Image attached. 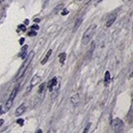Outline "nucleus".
<instances>
[{
  "label": "nucleus",
  "instance_id": "20e7f679",
  "mask_svg": "<svg viewBox=\"0 0 133 133\" xmlns=\"http://www.w3.org/2000/svg\"><path fill=\"white\" fill-rule=\"evenodd\" d=\"M40 82H41V78H40L39 75H34V76L32 78V79L31 80V83H30V87H29V88L31 90L34 86H36L37 84H39Z\"/></svg>",
  "mask_w": 133,
  "mask_h": 133
},
{
  "label": "nucleus",
  "instance_id": "393cba45",
  "mask_svg": "<svg viewBox=\"0 0 133 133\" xmlns=\"http://www.w3.org/2000/svg\"><path fill=\"white\" fill-rule=\"evenodd\" d=\"M24 41H25V39L23 38H21V39L20 40V43H21V44H22V43H23V42H24Z\"/></svg>",
  "mask_w": 133,
  "mask_h": 133
},
{
  "label": "nucleus",
  "instance_id": "f257e3e1",
  "mask_svg": "<svg viewBox=\"0 0 133 133\" xmlns=\"http://www.w3.org/2000/svg\"><path fill=\"white\" fill-rule=\"evenodd\" d=\"M34 51H31V53L27 56V57H26V59L25 62L23 63V65H22L21 67L20 68L19 71H18V73H17L16 76L15 80H18V79H20V78L23 76V75H24V74L26 73L27 68L29 67V65H30V64L31 63V61H32V60H33V58H34Z\"/></svg>",
  "mask_w": 133,
  "mask_h": 133
},
{
  "label": "nucleus",
  "instance_id": "5701e85b",
  "mask_svg": "<svg viewBox=\"0 0 133 133\" xmlns=\"http://www.w3.org/2000/svg\"><path fill=\"white\" fill-rule=\"evenodd\" d=\"M19 29H21V30L22 31H26V28L25 25H19Z\"/></svg>",
  "mask_w": 133,
  "mask_h": 133
},
{
  "label": "nucleus",
  "instance_id": "a878e982",
  "mask_svg": "<svg viewBox=\"0 0 133 133\" xmlns=\"http://www.w3.org/2000/svg\"><path fill=\"white\" fill-rule=\"evenodd\" d=\"M34 21H36V22H39V19H34Z\"/></svg>",
  "mask_w": 133,
  "mask_h": 133
},
{
  "label": "nucleus",
  "instance_id": "f3484780",
  "mask_svg": "<svg viewBox=\"0 0 133 133\" xmlns=\"http://www.w3.org/2000/svg\"><path fill=\"white\" fill-rule=\"evenodd\" d=\"M62 7H63V4H62V3L59 4V5H57V7L54 9V12H57V11H60L62 8Z\"/></svg>",
  "mask_w": 133,
  "mask_h": 133
},
{
  "label": "nucleus",
  "instance_id": "bb28decb",
  "mask_svg": "<svg viewBox=\"0 0 133 133\" xmlns=\"http://www.w3.org/2000/svg\"><path fill=\"white\" fill-rule=\"evenodd\" d=\"M36 132H39V133H40V132H42V131H41V130H40V129H39V131H37Z\"/></svg>",
  "mask_w": 133,
  "mask_h": 133
},
{
  "label": "nucleus",
  "instance_id": "f8f14e48",
  "mask_svg": "<svg viewBox=\"0 0 133 133\" xmlns=\"http://www.w3.org/2000/svg\"><path fill=\"white\" fill-rule=\"evenodd\" d=\"M66 58H67V54H66L65 52L60 53L59 56V59L60 64H62V65L64 64V62H65V61H66Z\"/></svg>",
  "mask_w": 133,
  "mask_h": 133
},
{
  "label": "nucleus",
  "instance_id": "39448f33",
  "mask_svg": "<svg viewBox=\"0 0 133 133\" xmlns=\"http://www.w3.org/2000/svg\"><path fill=\"white\" fill-rule=\"evenodd\" d=\"M57 77H54L49 82L48 87H49V90L50 92H52V91H54V89L55 88V87L57 86Z\"/></svg>",
  "mask_w": 133,
  "mask_h": 133
},
{
  "label": "nucleus",
  "instance_id": "2eb2a0df",
  "mask_svg": "<svg viewBox=\"0 0 133 133\" xmlns=\"http://www.w3.org/2000/svg\"><path fill=\"white\" fill-rule=\"evenodd\" d=\"M110 82V73L109 71H106L105 73V83L106 85H108Z\"/></svg>",
  "mask_w": 133,
  "mask_h": 133
},
{
  "label": "nucleus",
  "instance_id": "aec40b11",
  "mask_svg": "<svg viewBox=\"0 0 133 133\" xmlns=\"http://www.w3.org/2000/svg\"><path fill=\"white\" fill-rule=\"evenodd\" d=\"M90 126H91V123H89L87 124V126L85 127V131H84V132H85V133L89 131V129L90 128Z\"/></svg>",
  "mask_w": 133,
  "mask_h": 133
},
{
  "label": "nucleus",
  "instance_id": "0eeeda50",
  "mask_svg": "<svg viewBox=\"0 0 133 133\" xmlns=\"http://www.w3.org/2000/svg\"><path fill=\"white\" fill-rule=\"evenodd\" d=\"M71 102L72 104H73L74 106H78L79 103H80V96L78 93L74 94L72 97H71Z\"/></svg>",
  "mask_w": 133,
  "mask_h": 133
},
{
  "label": "nucleus",
  "instance_id": "6ab92c4d",
  "mask_svg": "<svg viewBox=\"0 0 133 133\" xmlns=\"http://www.w3.org/2000/svg\"><path fill=\"white\" fill-rule=\"evenodd\" d=\"M16 123H18L20 126H22L23 123H24V119H22V118H18L16 120Z\"/></svg>",
  "mask_w": 133,
  "mask_h": 133
},
{
  "label": "nucleus",
  "instance_id": "cd10ccee",
  "mask_svg": "<svg viewBox=\"0 0 133 133\" xmlns=\"http://www.w3.org/2000/svg\"><path fill=\"white\" fill-rule=\"evenodd\" d=\"M102 1V0H98V3H100Z\"/></svg>",
  "mask_w": 133,
  "mask_h": 133
},
{
  "label": "nucleus",
  "instance_id": "a211bd4d",
  "mask_svg": "<svg viewBox=\"0 0 133 133\" xmlns=\"http://www.w3.org/2000/svg\"><path fill=\"white\" fill-rule=\"evenodd\" d=\"M28 35L29 36H36V35H37V32H36V30H31L30 31V33H28Z\"/></svg>",
  "mask_w": 133,
  "mask_h": 133
},
{
  "label": "nucleus",
  "instance_id": "c85d7f7f",
  "mask_svg": "<svg viewBox=\"0 0 133 133\" xmlns=\"http://www.w3.org/2000/svg\"><path fill=\"white\" fill-rule=\"evenodd\" d=\"M79 1H82V0H79Z\"/></svg>",
  "mask_w": 133,
  "mask_h": 133
},
{
  "label": "nucleus",
  "instance_id": "9d476101",
  "mask_svg": "<svg viewBox=\"0 0 133 133\" xmlns=\"http://www.w3.org/2000/svg\"><path fill=\"white\" fill-rule=\"evenodd\" d=\"M82 18L77 19V21H75V25H74V27H73V32H76L78 30V28L80 27V25H82Z\"/></svg>",
  "mask_w": 133,
  "mask_h": 133
},
{
  "label": "nucleus",
  "instance_id": "4468645a",
  "mask_svg": "<svg viewBox=\"0 0 133 133\" xmlns=\"http://www.w3.org/2000/svg\"><path fill=\"white\" fill-rule=\"evenodd\" d=\"M28 48V46L27 45H25L24 47H23L21 50V53H20V56L21 57L22 59H24L25 57L26 56V50Z\"/></svg>",
  "mask_w": 133,
  "mask_h": 133
},
{
  "label": "nucleus",
  "instance_id": "4be33fe9",
  "mask_svg": "<svg viewBox=\"0 0 133 133\" xmlns=\"http://www.w3.org/2000/svg\"><path fill=\"white\" fill-rule=\"evenodd\" d=\"M68 12H69L68 10L65 8L64 10H62V16H66V15L68 14Z\"/></svg>",
  "mask_w": 133,
  "mask_h": 133
},
{
  "label": "nucleus",
  "instance_id": "b1692460",
  "mask_svg": "<svg viewBox=\"0 0 133 133\" xmlns=\"http://www.w3.org/2000/svg\"><path fill=\"white\" fill-rule=\"evenodd\" d=\"M4 123V120L3 119H0V127Z\"/></svg>",
  "mask_w": 133,
  "mask_h": 133
},
{
  "label": "nucleus",
  "instance_id": "dca6fc26",
  "mask_svg": "<svg viewBox=\"0 0 133 133\" xmlns=\"http://www.w3.org/2000/svg\"><path fill=\"white\" fill-rule=\"evenodd\" d=\"M45 86H46V83H42V84H40L39 85V93H42L43 92V91L44 90V88H45Z\"/></svg>",
  "mask_w": 133,
  "mask_h": 133
},
{
  "label": "nucleus",
  "instance_id": "f03ea898",
  "mask_svg": "<svg viewBox=\"0 0 133 133\" xmlns=\"http://www.w3.org/2000/svg\"><path fill=\"white\" fill-rule=\"evenodd\" d=\"M96 30V25H90V27L87 28V30H85V32L83 34L82 37V44L84 46L87 45L89 43V42L90 41V39L93 37L95 31Z\"/></svg>",
  "mask_w": 133,
  "mask_h": 133
},
{
  "label": "nucleus",
  "instance_id": "1a4fd4ad",
  "mask_svg": "<svg viewBox=\"0 0 133 133\" xmlns=\"http://www.w3.org/2000/svg\"><path fill=\"white\" fill-rule=\"evenodd\" d=\"M13 101L14 100L11 99V98H8V101L5 103V111H8L9 109L11 108V106H13Z\"/></svg>",
  "mask_w": 133,
  "mask_h": 133
},
{
  "label": "nucleus",
  "instance_id": "ddd939ff",
  "mask_svg": "<svg viewBox=\"0 0 133 133\" xmlns=\"http://www.w3.org/2000/svg\"><path fill=\"white\" fill-rule=\"evenodd\" d=\"M18 90H19V87H18V86H16V88L13 90V91H11V93L9 98H11V99L14 100V99H15V97H16V95H17V92H18Z\"/></svg>",
  "mask_w": 133,
  "mask_h": 133
},
{
  "label": "nucleus",
  "instance_id": "6e6552de",
  "mask_svg": "<svg viewBox=\"0 0 133 133\" xmlns=\"http://www.w3.org/2000/svg\"><path fill=\"white\" fill-rule=\"evenodd\" d=\"M116 18H117V15L116 14H113L108 18V21L106 22V26L107 27H110L113 24V23H114V21H115V20H116Z\"/></svg>",
  "mask_w": 133,
  "mask_h": 133
},
{
  "label": "nucleus",
  "instance_id": "412c9836",
  "mask_svg": "<svg viewBox=\"0 0 133 133\" xmlns=\"http://www.w3.org/2000/svg\"><path fill=\"white\" fill-rule=\"evenodd\" d=\"M39 29V25H32L31 26V30H38Z\"/></svg>",
  "mask_w": 133,
  "mask_h": 133
},
{
  "label": "nucleus",
  "instance_id": "9b49d317",
  "mask_svg": "<svg viewBox=\"0 0 133 133\" xmlns=\"http://www.w3.org/2000/svg\"><path fill=\"white\" fill-rule=\"evenodd\" d=\"M51 54H52V50L50 49V50L48 51V52H47V54L45 55L44 58L42 60V61H41V65H45L46 63H47V61H49V56H51Z\"/></svg>",
  "mask_w": 133,
  "mask_h": 133
},
{
  "label": "nucleus",
  "instance_id": "7ed1b4c3",
  "mask_svg": "<svg viewBox=\"0 0 133 133\" xmlns=\"http://www.w3.org/2000/svg\"><path fill=\"white\" fill-rule=\"evenodd\" d=\"M113 128L115 132H122L124 128V123L123 120H121L118 118H114L113 121Z\"/></svg>",
  "mask_w": 133,
  "mask_h": 133
},
{
  "label": "nucleus",
  "instance_id": "423d86ee",
  "mask_svg": "<svg viewBox=\"0 0 133 133\" xmlns=\"http://www.w3.org/2000/svg\"><path fill=\"white\" fill-rule=\"evenodd\" d=\"M26 109V106L25 104H21V105L19 107H17V109H16V111H15V115H16V117L21 116V115L25 112Z\"/></svg>",
  "mask_w": 133,
  "mask_h": 133
}]
</instances>
